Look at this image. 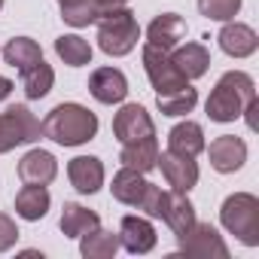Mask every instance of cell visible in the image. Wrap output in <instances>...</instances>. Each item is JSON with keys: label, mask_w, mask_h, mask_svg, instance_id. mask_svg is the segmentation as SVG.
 <instances>
[{"label": "cell", "mask_w": 259, "mask_h": 259, "mask_svg": "<svg viewBox=\"0 0 259 259\" xmlns=\"http://www.w3.org/2000/svg\"><path fill=\"white\" fill-rule=\"evenodd\" d=\"M40 128L43 138H49L58 147H82L98 135V116L76 101H64L46 113Z\"/></svg>", "instance_id": "1"}, {"label": "cell", "mask_w": 259, "mask_h": 259, "mask_svg": "<svg viewBox=\"0 0 259 259\" xmlns=\"http://www.w3.org/2000/svg\"><path fill=\"white\" fill-rule=\"evenodd\" d=\"M256 101V82L244 70H229L217 79L204 110L210 122H235L244 116V110Z\"/></svg>", "instance_id": "2"}, {"label": "cell", "mask_w": 259, "mask_h": 259, "mask_svg": "<svg viewBox=\"0 0 259 259\" xmlns=\"http://www.w3.org/2000/svg\"><path fill=\"white\" fill-rule=\"evenodd\" d=\"M95 25H98V46L110 58H122L128 52H135V46L141 40V25L128 7L104 10Z\"/></svg>", "instance_id": "3"}, {"label": "cell", "mask_w": 259, "mask_h": 259, "mask_svg": "<svg viewBox=\"0 0 259 259\" xmlns=\"http://www.w3.org/2000/svg\"><path fill=\"white\" fill-rule=\"evenodd\" d=\"M220 223L244 247H259V198L250 192H235L220 207Z\"/></svg>", "instance_id": "4"}, {"label": "cell", "mask_w": 259, "mask_h": 259, "mask_svg": "<svg viewBox=\"0 0 259 259\" xmlns=\"http://www.w3.org/2000/svg\"><path fill=\"white\" fill-rule=\"evenodd\" d=\"M40 138H43L40 119L28 110V104H13L0 113V156L16 150V147L34 144Z\"/></svg>", "instance_id": "5"}, {"label": "cell", "mask_w": 259, "mask_h": 259, "mask_svg": "<svg viewBox=\"0 0 259 259\" xmlns=\"http://www.w3.org/2000/svg\"><path fill=\"white\" fill-rule=\"evenodd\" d=\"M141 61H144V70H147L150 85L156 89V95L186 85V79L180 76V70H177V67H174V61H171V52H165V49H159V46L144 43V49H141Z\"/></svg>", "instance_id": "6"}, {"label": "cell", "mask_w": 259, "mask_h": 259, "mask_svg": "<svg viewBox=\"0 0 259 259\" xmlns=\"http://www.w3.org/2000/svg\"><path fill=\"white\" fill-rule=\"evenodd\" d=\"M177 250L186 253V256H217V259L229 256V247H226L223 235L210 223H198V220L183 235H177Z\"/></svg>", "instance_id": "7"}, {"label": "cell", "mask_w": 259, "mask_h": 259, "mask_svg": "<svg viewBox=\"0 0 259 259\" xmlns=\"http://www.w3.org/2000/svg\"><path fill=\"white\" fill-rule=\"evenodd\" d=\"M113 135L119 144H132V141L156 135V122L141 104H122L119 113L113 116Z\"/></svg>", "instance_id": "8"}, {"label": "cell", "mask_w": 259, "mask_h": 259, "mask_svg": "<svg viewBox=\"0 0 259 259\" xmlns=\"http://www.w3.org/2000/svg\"><path fill=\"white\" fill-rule=\"evenodd\" d=\"M116 235H119V247H125L135 256H144L156 247V226L150 223V217H138V213L122 217Z\"/></svg>", "instance_id": "9"}, {"label": "cell", "mask_w": 259, "mask_h": 259, "mask_svg": "<svg viewBox=\"0 0 259 259\" xmlns=\"http://www.w3.org/2000/svg\"><path fill=\"white\" fill-rule=\"evenodd\" d=\"M207 150V159H210V168L217 174H235L244 168L247 162V144L235 135H220L217 141H210Z\"/></svg>", "instance_id": "10"}, {"label": "cell", "mask_w": 259, "mask_h": 259, "mask_svg": "<svg viewBox=\"0 0 259 259\" xmlns=\"http://www.w3.org/2000/svg\"><path fill=\"white\" fill-rule=\"evenodd\" d=\"M156 168H162V177H165L168 186L177 189V192H189V189L198 183V165H195V159H189V156H177V153L165 150V153H159Z\"/></svg>", "instance_id": "11"}, {"label": "cell", "mask_w": 259, "mask_h": 259, "mask_svg": "<svg viewBox=\"0 0 259 259\" xmlns=\"http://www.w3.org/2000/svg\"><path fill=\"white\" fill-rule=\"evenodd\" d=\"M217 43H220V49L226 52V55H232V58H250L256 49H259V37H256V31L250 28V25H244V22H223V31L217 34Z\"/></svg>", "instance_id": "12"}, {"label": "cell", "mask_w": 259, "mask_h": 259, "mask_svg": "<svg viewBox=\"0 0 259 259\" xmlns=\"http://www.w3.org/2000/svg\"><path fill=\"white\" fill-rule=\"evenodd\" d=\"M89 92L98 104H122L128 95V79L119 67H98L89 76Z\"/></svg>", "instance_id": "13"}, {"label": "cell", "mask_w": 259, "mask_h": 259, "mask_svg": "<svg viewBox=\"0 0 259 259\" xmlns=\"http://www.w3.org/2000/svg\"><path fill=\"white\" fill-rule=\"evenodd\" d=\"M67 180L79 195H95L104 186V162L98 156H76L67 162Z\"/></svg>", "instance_id": "14"}, {"label": "cell", "mask_w": 259, "mask_h": 259, "mask_svg": "<svg viewBox=\"0 0 259 259\" xmlns=\"http://www.w3.org/2000/svg\"><path fill=\"white\" fill-rule=\"evenodd\" d=\"M171 61H174V67L180 70V76H183L186 82H192V79H201V76L207 73V67H210V52H207L204 43H177V46L171 49Z\"/></svg>", "instance_id": "15"}, {"label": "cell", "mask_w": 259, "mask_h": 259, "mask_svg": "<svg viewBox=\"0 0 259 259\" xmlns=\"http://www.w3.org/2000/svg\"><path fill=\"white\" fill-rule=\"evenodd\" d=\"M19 177L22 183H37V186H49L58 177V162L49 150H28L19 162Z\"/></svg>", "instance_id": "16"}, {"label": "cell", "mask_w": 259, "mask_h": 259, "mask_svg": "<svg viewBox=\"0 0 259 259\" xmlns=\"http://www.w3.org/2000/svg\"><path fill=\"white\" fill-rule=\"evenodd\" d=\"M186 37V22L177 16V13H162L150 22L147 28V43L150 46H159L165 52H171L180 40Z\"/></svg>", "instance_id": "17"}, {"label": "cell", "mask_w": 259, "mask_h": 259, "mask_svg": "<svg viewBox=\"0 0 259 259\" xmlns=\"http://www.w3.org/2000/svg\"><path fill=\"white\" fill-rule=\"evenodd\" d=\"M204 128L198 125V122H180V125H174L171 132H168V150L171 153H177V156H189V159H195V156H201L204 153Z\"/></svg>", "instance_id": "18"}, {"label": "cell", "mask_w": 259, "mask_h": 259, "mask_svg": "<svg viewBox=\"0 0 259 259\" xmlns=\"http://www.w3.org/2000/svg\"><path fill=\"white\" fill-rule=\"evenodd\" d=\"M147 186H150V180H147L141 171L125 168V165H122V171H116V174H113L110 192H113V198H116V201H122V204H128V207H138V204H141V198H144V192H147Z\"/></svg>", "instance_id": "19"}, {"label": "cell", "mask_w": 259, "mask_h": 259, "mask_svg": "<svg viewBox=\"0 0 259 259\" xmlns=\"http://www.w3.org/2000/svg\"><path fill=\"white\" fill-rule=\"evenodd\" d=\"M156 159H159V141H156V135L141 138V141H132V144H122V150H119V162L125 168L141 171V174L153 171L156 168Z\"/></svg>", "instance_id": "20"}, {"label": "cell", "mask_w": 259, "mask_h": 259, "mask_svg": "<svg viewBox=\"0 0 259 259\" xmlns=\"http://www.w3.org/2000/svg\"><path fill=\"white\" fill-rule=\"evenodd\" d=\"M49 204H52V195L46 186H37V183H25L16 195V213L28 223H37L49 213Z\"/></svg>", "instance_id": "21"}, {"label": "cell", "mask_w": 259, "mask_h": 259, "mask_svg": "<svg viewBox=\"0 0 259 259\" xmlns=\"http://www.w3.org/2000/svg\"><path fill=\"white\" fill-rule=\"evenodd\" d=\"M162 220L168 223V229H171L174 235H183V232L195 223V207H192V201L186 198V192H177V189L165 192V210H162Z\"/></svg>", "instance_id": "22"}, {"label": "cell", "mask_w": 259, "mask_h": 259, "mask_svg": "<svg viewBox=\"0 0 259 259\" xmlns=\"http://www.w3.org/2000/svg\"><path fill=\"white\" fill-rule=\"evenodd\" d=\"M58 226H61L64 238H79V235L92 232L95 226H101V217L95 210H89L85 204H79V201H64Z\"/></svg>", "instance_id": "23"}, {"label": "cell", "mask_w": 259, "mask_h": 259, "mask_svg": "<svg viewBox=\"0 0 259 259\" xmlns=\"http://www.w3.org/2000/svg\"><path fill=\"white\" fill-rule=\"evenodd\" d=\"M79 253L85 259H113L119 253V235L95 226L92 232L79 235Z\"/></svg>", "instance_id": "24"}, {"label": "cell", "mask_w": 259, "mask_h": 259, "mask_svg": "<svg viewBox=\"0 0 259 259\" xmlns=\"http://www.w3.org/2000/svg\"><path fill=\"white\" fill-rule=\"evenodd\" d=\"M0 55H4V61H7L10 67L25 70V67H31V64H37V61L43 58V49H40V43L31 40V37H13L4 49H0Z\"/></svg>", "instance_id": "25"}, {"label": "cell", "mask_w": 259, "mask_h": 259, "mask_svg": "<svg viewBox=\"0 0 259 259\" xmlns=\"http://www.w3.org/2000/svg\"><path fill=\"white\" fill-rule=\"evenodd\" d=\"M22 73V89H25V95H28V101H40V98H46L49 92H52V82H55V70L40 58L37 64H31V67H25V70H19Z\"/></svg>", "instance_id": "26"}, {"label": "cell", "mask_w": 259, "mask_h": 259, "mask_svg": "<svg viewBox=\"0 0 259 259\" xmlns=\"http://www.w3.org/2000/svg\"><path fill=\"white\" fill-rule=\"evenodd\" d=\"M195 104H198V92L189 82L180 85V89H171V92L156 95V107H159L162 116H186V113L195 110Z\"/></svg>", "instance_id": "27"}, {"label": "cell", "mask_w": 259, "mask_h": 259, "mask_svg": "<svg viewBox=\"0 0 259 259\" xmlns=\"http://www.w3.org/2000/svg\"><path fill=\"white\" fill-rule=\"evenodd\" d=\"M58 7H61V19L70 28H89L104 13L98 7V0H58Z\"/></svg>", "instance_id": "28"}, {"label": "cell", "mask_w": 259, "mask_h": 259, "mask_svg": "<svg viewBox=\"0 0 259 259\" xmlns=\"http://www.w3.org/2000/svg\"><path fill=\"white\" fill-rule=\"evenodd\" d=\"M55 52H58V58H61L67 67H82V64L92 61V46H89V40H82L79 34H61V37L55 40Z\"/></svg>", "instance_id": "29"}, {"label": "cell", "mask_w": 259, "mask_h": 259, "mask_svg": "<svg viewBox=\"0 0 259 259\" xmlns=\"http://www.w3.org/2000/svg\"><path fill=\"white\" fill-rule=\"evenodd\" d=\"M198 13L210 22H232L241 13V0H198Z\"/></svg>", "instance_id": "30"}, {"label": "cell", "mask_w": 259, "mask_h": 259, "mask_svg": "<svg viewBox=\"0 0 259 259\" xmlns=\"http://www.w3.org/2000/svg\"><path fill=\"white\" fill-rule=\"evenodd\" d=\"M138 210H144L150 220H162V210H165V189L156 186V183H150L147 192H144V198H141V204H138Z\"/></svg>", "instance_id": "31"}, {"label": "cell", "mask_w": 259, "mask_h": 259, "mask_svg": "<svg viewBox=\"0 0 259 259\" xmlns=\"http://www.w3.org/2000/svg\"><path fill=\"white\" fill-rule=\"evenodd\" d=\"M16 241H19V226H16V220H13L10 213H0V253L13 250Z\"/></svg>", "instance_id": "32"}, {"label": "cell", "mask_w": 259, "mask_h": 259, "mask_svg": "<svg viewBox=\"0 0 259 259\" xmlns=\"http://www.w3.org/2000/svg\"><path fill=\"white\" fill-rule=\"evenodd\" d=\"M13 89H16V85H13V79H7V76H0V101H7V98L13 95Z\"/></svg>", "instance_id": "33"}, {"label": "cell", "mask_w": 259, "mask_h": 259, "mask_svg": "<svg viewBox=\"0 0 259 259\" xmlns=\"http://www.w3.org/2000/svg\"><path fill=\"white\" fill-rule=\"evenodd\" d=\"M128 0H98V7L101 10H113V7H125Z\"/></svg>", "instance_id": "34"}, {"label": "cell", "mask_w": 259, "mask_h": 259, "mask_svg": "<svg viewBox=\"0 0 259 259\" xmlns=\"http://www.w3.org/2000/svg\"><path fill=\"white\" fill-rule=\"evenodd\" d=\"M0 10H4V0H0Z\"/></svg>", "instance_id": "35"}]
</instances>
